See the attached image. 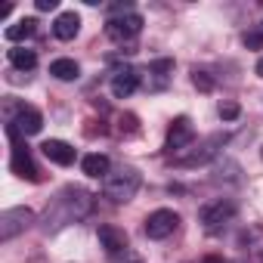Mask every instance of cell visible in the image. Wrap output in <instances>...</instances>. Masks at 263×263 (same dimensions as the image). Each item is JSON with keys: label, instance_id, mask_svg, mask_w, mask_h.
I'll use <instances>...</instances> for the list:
<instances>
[{"label": "cell", "instance_id": "6da1fadb", "mask_svg": "<svg viewBox=\"0 0 263 263\" xmlns=\"http://www.w3.org/2000/svg\"><path fill=\"white\" fill-rule=\"evenodd\" d=\"M90 211H93V195L84 192V189H78V186H68L56 198L53 211H47V229H50V223H53V229L56 226H65V223H74V220L87 217Z\"/></svg>", "mask_w": 263, "mask_h": 263}, {"label": "cell", "instance_id": "7a4b0ae2", "mask_svg": "<svg viewBox=\"0 0 263 263\" xmlns=\"http://www.w3.org/2000/svg\"><path fill=\"white\" fill-rule=\"evenodd\" d=\"M140 183H143L140 171L121 164V167H115V171L102 180V192H105V198H111L115 204H124V201H130V198L140 192Z\"/></svg>", "mask_w": 263, "mask_h": 263}, {"label": "cell", "instance_id": "3957f363", "mask_svg": "<svg viewBox=\"0 0 263 263\" xmlns=\"http://www.w3.org/2000/svg\"><path fill=\"white\" fill-rule=\"evenodd\" d=\"M232 217H235V204H232L229 198L208 201V204L198 211V223L204 226V232H208V235L223 232V226H226V223H232Z\"/></svg>", "mask_w": 263, "mask_h": 263}, {"label": "cell", "instance_id": "277c9868", "mask_svg": "<svg viewBox=\"0 0 263 263\" xmlns=\"http://www.w3.org/2000/svg\"><path fill=\"white\" fill-rule=\"evenodd\" d=\"M140 31H143V16H140V13H121V16H111V19L105 22V34H108V41H115V44L134 41Z\"/></svg>", "mask_w": 263, "mask_h": 263}, {"label": "cell", "instance_id": "5b68a950", "mask_svg": "<svg viewBox=\"0 0 263 263\" xmlns=\"http://www.w3.org/2000/svg\"><path fill=\"white\" fill-rule=\"evenodd\" d=\"M7 137L13 140V152H10V167H13V174L34 183V180H37V164H34L28 146L19 140V134H16V130H10V127H7Z\"/></svg>", "mask_w": 263, "mask_h": 263}, {"label": "cell", "instance_id": "8992f818", "mask_svg": "<svg viewBox=\"0 0 263 263\" xmlns=\"http://www.w3.org/2000/svg\"><path fill=\"white\" fill-rule=\"evenodd\" d=\"M7 127L16 130L19 137H34L41 134V127H44V115L34 108V105H16L7 118Z\"/></svg>", "mask_w": 263, "mask_h": 263}, {"label": "cell", "instance_id": "52a82bcc", "mask_svg": "<svg viewBox=\"0 0 263 263\" xmlns=\"http://www.w3.org/2000/svg\"><path fill=\"white\" fill-rule=\"evenodd\" d=\"M220 146H223V137H208L201 146H192V149L177 152V155H174V164H177V167H198V164H208V161L217 155Z\"/></svg>", "mask_w": 263, "mask_h": 263}, {"label": "cell", "instance_id": "ba28073f", "mask_svg": "<svg viewBox=\"0 0 263 263\" xmlns=\"http://www.w3.org/2000/svg\"><path fill=\"white\" fill-rule=\"evenodd\" d=\"M192 143H195V127H192V121H189L186 115L174 118V121H171V127H167V140H164V149H167L171 155H177V152L189 149Z\"/></svg>", "mask_w": 263, "mask_h": 263}, {"label": "cell", "instance_id": "9c48e42d", "mask_svg": "<svg viewBox=\"0 0 263 263\" xmlns=\"http://www.w3.org/2000/svg\"><path fill=\"white\" fill-rule=\"evenodd\" d=\"M31 223H34V211H28V208H10V211H4V214H0V241L16 238Z\"/></svg>", "mask_w": 263, "mask_h": 263}, {"label": "cell", "instance_id": "30bf717a", "mask_svg": "<svg viewBox=\"0 0 263 263\" xmlns=\"http://www.w3.org/2000/svg\"><path fill=\"white\" fill-rule=\"evenodd\" d=\"M177 223H180V217L171 208H158V211H152L146 217V235L155 238V241H161V238H167L177 229Z\"/></svg>", "mask_w": 263, "mask_h": 263}, {"label": "cell", "instance_id": "8fae6325", "mask_svg": "<svg viewBox=\"0 0 263 263\" xmlns=\"http://www.w3.org/2000/svg\"><path fill=\"white\" fill-rule=\"evenodd\" d=\"M137 87H140V71H137V68L124 65V68H115V71H111V96H115V99L134 96Z\"/></svg>", "mask_w": 263, "mask_h": 263}, {"label": "cell", "instance_id": "7c38bea8", "mask_svg": "<svg viewBox=\"0 0 263 263\" xmlns=\"http://www.w3.org/2000/svg\"><path fill=\"white\" fill-rule=\"evenodd\" d=\"M96 235H99V245L105 248L108 257H118L121 251H127V232H124V229H118V226H111V223H102V226L96 229Z\"/></svg>", "mask_w": 263, "mask_h": 263}, {"label": "cell", "instance_id": "4fadbf2b", "mask_svg": "<svg viewBox=\"0 0 263 263\" xmlns=\"http://www.w3.org/2000/svg\"><path fill=\"white\" fill-rule=\"evenodd\" d=\"M41 152H44L53 164H59V167H68V164H74V158H78L74 146H68L65 140H47V143L41 146Z\"/></svg>", "mask_w": 263, "mask_h": 263}, {"label": "cell", "instance_id": "5bb4252c", "mask_svg": "<svg viewBox=\"0 0 263 263\" xmlns=\"http://www.w3.org/2000/svg\"><path fill=\"white\" fill-rule=\"evenodd\" d=\"M78 31H81V16H78L74 10L56 16V22H53V34H56L59 41H74Z\"/></svg>", "mask_w": 263, "mask_h": 263}, {"label": "cell", "instance_id": "9a60e30c", "mask_svg": "<svg viewBox=\"0 0 263 263\" xmlns=\"http://www.w3.org/2000/svg\"><path fill=\"white\" fill-rule=\"evenodd\" d=\"M146 74H149V90H164L174 74V59H155Z\"/></svg>", "mask_w": 263, "mask_h": 263}, {"label": "cell", "instance_id": "2e32d148", "mask_svg": "<svg viewBox=\"0 0 263 263\" xmlns=\"http://www.w3.org/2000/svg\"><path fill=\"white\" fill-rule=\"evenodd\" d=\"M81 171L87 174V177H108L111 174V161H108V155H102V152H90V155H84V161H81Z\"/></svg>", "mask_w": 263, "mask_h": 263}, {"label": "cell", "instance_id": "e0dca14e", "mask_svg": "<svg viewBox=\"0 0 263 263\" xmlns=\"http://www.w3.org/2000/svg\"><path fill=\"white\" fill-rule=\"evenodd\" d=\"M34 31H37V22H34V19H19L16 25H7L4 37H7L10 44H19V47H22V41L34 37Z\"/></svg>", "mask_w": 263, "mask_h": 263}, {"label": "cell", "instance_id": "ac0fdd59", "mask_svg": "<svg viewBox=\"0 0 263 263\" xmlns=\"http://www.w3.org/2000/svg\"><path fill=\"white\" fill-rule=\"evenodd\" d=\"M10 65L19 68V71H31L37 65V53L28 50V47H13L10 50Z\"/></svg>", "mask_w": 263, "mask_h": 263}, {"label": "cell", "instance_id": "d6986e66", "mask_svg": "<svg viewBox=\"0 0 263 263\" xmlns=\"http://www.w3.org/2000/svg\"><path fill=\"white\" fill-rule=\"evenodd\" d=\"M50 74H53L56 81H78L81 65H78L74 59H56V62H50Z\"/></svg>", "mask_w": 263, "mask_h": 263}, {"label": "cell", "instance_id": "ffe728a7", "mask_svg": "<svg viewBox=\"0 0 263 263\" xmlns=\"http://www.w3.org/2000/svg\"><path fill=\"white\" fill-rule=\"evenodd\" d=\"M238 248H245V251L263 248V229H260V226H248V229L238 235Z\"/></svg>", "mask_w": 263, "mask_h": 263}, {"label": "cell", "instance_id": "44dd1931", "mask_svg": "<svg viewBox=\"0 0 263 263\" xmlns=\"http://www.w3.org/2000/svg\"><path fill=\"white\" fill-rule=\"evenodd\" d=\"M192 84H195V87H198V90H204V93H208V90H211V87H214V81H211V78H208V71H198V68H195V71H192Z\"/></svg>", "mask_w": 263, "mask_h": 263}, {"label": "cell", "instance_id": "7402d4cb", "mask_svg": "<svg viewBox=\"0 0 263 263\" xmlns=\"http://www.w3.org/2000/svg\"><path fill=\"white\" fill-rule=\"evenodd\" d=\"M220 118L223 121H235L238 118V102H220Z\"/></svg>", "mask_w": 263, "mask_h": 263}, {"label": "cell", "instance_id": "603a6c76", "mask_svg": "<svg viewBox=\"0 0 263 263\" xmlns=\"http://www.w3.org/2000/svg\"><path fill=\"white\" fill-rule=\"evenodd\" d=\"M121 134H137V118L134 115H121Z\"/></svg>", "mask_w": 263, "mask_h": 263}, {"label": "cell", "instance_id": "cb8c5ba5", "mask_svg": "<svg viewBox=\"0 0 263 263\" xmlns=\"http://www.w3.org/2000/svg\"><path fill=\"white\" fill-rule=\"evenodd\" d=\"M245 44H248L251 50H257V47H263V31H254V34H245Z\"/></svg>", "mask_w": 263, "mask_h": 263}, {"label": "cell", "instance_id": "d4e9b609", "mask_svg": "<svg viewBox=\"0 0 263 263\" xmlns=\"http://www.w3.org/2000/svg\"><path fill=\"white\" fill-rule=\"evenodd\" d=\"M41 13H50V10H56L59 7V0H37V4H34Z\"/></svg>", "mask_w": 263, "mask_h": 263}, {"label": "cell", "instance_id": "484cf974", "mask_svg": "<svg viewBox=\"0 0 263 263\" xmlns=\"http://www.w3.org/2000/svg\"><path fill=\"white\" fill-rule=\"evenodd\" d=\"M201 263H223V257H204Z\"/></svg>", "mask_w": 263, "mask_h": 263}, {"label": "cell", "instance_id": "4316f807", "mask_svg": "<svg viewBox=\"0 0 263 263\" xmlns=\"http://www.w3.org/2000/svg\"><path fill=\"white\" fill-rule=\"evenodd\" d=\"M257 74L263 78V56H260V62H257Z\"/></svg>", "mask_w": 263, "mask_h": 263}, {"label": "cell", "instance_id": "83f0119b", "mask_svg": "<svg viewBox=\"0 0 263 263\" xmlns=\"http://www.w3.org/2000/svg\"><path fill=\"white\" fill-rule=\"evenodd\" d=\"M260 155H263V152H260Z\"/></svg>", "mask_w": 263, "mask_h": 263}, {"label": "cell", "instance_id": "f1b7e54d", "mask_svg": "<svg viewBox=\"0 0 263 263\" xmlns=\"http://www.w3.org/2000/svg\"><path fill=\"white\" fill-rule=\"evenodd\" d=\"M137 263H140V260H137Z\"/></svg>", "mask_w": 263, "mask_h": 263}]
</instances>
